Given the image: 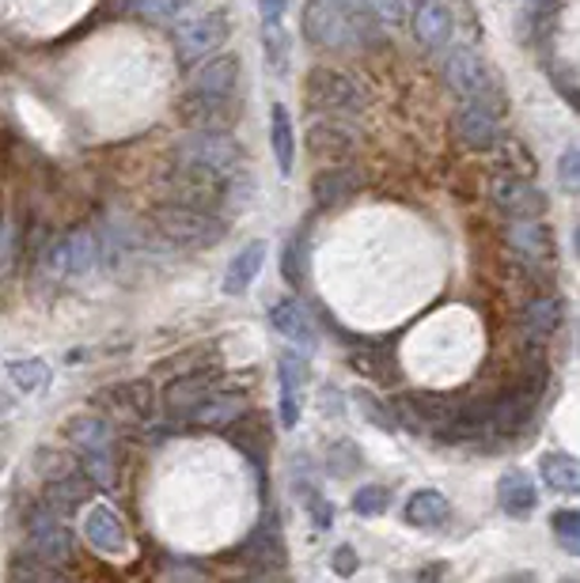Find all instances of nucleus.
I'll list each match as a JSON object with an SVG mask.
<instances>
[{
	"label": "nucleus",
	"mask_w": 580,
	"mask_h": 583,
	"mask_svg": "<svg viewBox=\"0 0 580 583\" xmlns=\"http://www.w3.org/2000/svg\"><path fill=\"white\" fill-rule=\"evenodd\" d=\"M542 481L561 496H577L580 493V459L561 455V451L547 455L542 459Z\"/></svg>",
	"instance_id": "28"
},
{
	"label": "nucleus",
	"mask_w": 580,
	"mask_h": 583,
	"mask_svg": "<svg viewBox=\"0 0 580 583\" xmlns=\"http://www.w3.org/2000/svg\"><path fill=\"white\" fill-rule=\"evenodd\" d=\"M573 243H577V258H580V224H577V239H573Z\"/></svg>",
	"instance_id": "45"
},
{
	"label": "nucleus",
	"mask_w": 580,
	"mask_h": 583,
	"mask_svg": "<svg viewBox=\"0 0 580 583\" xmlns=\"http://www.w3.org/2000/svg\"><path fill=\"white\" fill-rule=\"evenodd\" d=\"M96 402H110L118 416H133V421H144L152 413V386L144 379L137 383H122V386H110L96 398Z\"/></svg>",
	"instance_id": "24"
},
{
	"label": "nucleus",
	"mask_w": 580,
	"mask_h": 583,
	"mask_svg": "<svg viewBox=\"0 0 580 583\" xmlns=\"http://www.w3.org/2000/svg\"><path fill=\"white\" fill-rule=\"evenodd\" d=\"M338 8H346V12H361V8H368V0H334Z\"/></svg>",
	"instance_id": "43"
},
{
	"label": "nucleus",
	"mask_w": 580,
	"mask_h": 583,
	"mask_svg": "<svg viewBox=\"0 0 580 583\" xmlns=\"http://www.w3.org/2000/svg\"><path fill=\"white\" fill-rule=\"evenodd\" d=\"M334 572L338 576H353L357 572V553L349 550V545H338L334 550Z\"/></svg>",
	"instance_id": "42"
},
{
	"label": "nucleus",
	"mask_w": 580,
	"mask_h": 583,
	"mask_svg": "<svg viewBox=\"0 0 580 583\" xmlns=\"http://www.w3.org/2000/svg\"><path fill=\"white\" fill-rule=\"evenodd\" d=\"M407 520L413 526H440L448 520V496L437 493V489H418L407 500Z\"/></svg>",
	"instance_id": "29"
},
{
	"label": "nucleus",
	"mask_w": 580,
	"mask_h": 583,
	"mask_svg": "<svg viewBox=\"0 0 580 583\" xmlns=\"http://www.w3.org/2000/svg\"><path fill=\"white\" fill-rule=\"evenodd\" d=\"M174 118L190 133H228L239 122V107L232 96H209V91H187L174 103Z\"/></svg>",
	"instance_id": "7"
},
{
	"label": "nucleus",
	"mask_w": 580,
	"mask_h": 583,
	"mask_svg": "<svg viewBox=\"0 0 580 583\" xmlns=\"http://www.w3.org/2000/svg\"><path fill=\"white\" fill-rule=\"evenodd\" d=\"M243 61L239 53H213V58L190 64V91H209V96H236Z\"/></svg>",
	"instance_id": "13"
},
{
	"label": "nucleus",
	"mask_w": 580,
	"mask_h": 583,
	"mask_svg": "<svg viewBox=\"0 0 580 583\" xmlns=\"http://www.w3.org/2000/svg\"><path fill=\"white\" fill-rule=\"evenodd\" d=\"M243 557H254V564H281L284 550H281V534L278 526H258L251 534V542L243 545Z\"/></svg>",
	"instance_id": "33"
},
{
	"label": "nucleus",
	"mask_w": 580,
	"mask_h": 583,
	"mask_svg": "<svg viewBox=\"0 0 580 583\" xmlns=\"http://www.w3.org/2000/svg\"><path fill=\"white\" fill-rule=\"evenodd\" d=\"M262 265H266V243H262V239H254V243H247L232 258V265H228L224 295H243L254 284V277L262 273Z\"/></svg>",
	"instance_id": "22"
},
{
	"label": "nucleus",
	"mask_w": 580,
	"mask_h": 583,
	"mask_svg": "<svg viewBox=\"0 0 580 583\" xmlns=\"http://www.w3.org/2000/svg\"><path fill=\"white\" fill-rule=\"evenodd\" d=\"M278 375H281V424L284 429H297L300 421V402H303V379H308V368H303L300 356L284 353L278 360Z\"/></svg>",
	"instance_id": "16"
},
{
	"label": "nucleus",
	"mask_w": 580,
	"mask_h": 583,
	"mask_svg": "<svg viewBox=\"0 0 580 583\" xmlns=\"http://www.w3.org/2000/svg\"><path fill=\"white\" fill-rule=\"evenodd\" d=\"M270 144H273L278 171L292 174V160H297V133H292L289 110H284L281 103H273V110H270Z\"/></svg>",
	"instance_id": "27"
},
{
	"label": "nucleus",
	"mask_w": 580,
	"mask_h": 583,
	"mask_svg": "<svg viewBox=\"0 0 580 583\" xmlns=\"http://www.w3.org/2000/svg\"><path fill=\"white\" fill-rule=\"evenodd\" d=\"M308 152L316 155V160H342V155L353 152V133L349 129H342L338 122H311L308 129Z\"/></svg>",
	"instance_id": "25"
},
{
	"label": "nucleus",
	"mask_w": 580,
	"mask_h": 583,
	"mask_svg": "<svg viewBox=\"0 0 580 583\" xmlns=\"http://www.w3.org/2000/svg\"><path fill=\"white\" fill-rule=\"evenodd\" d=\"M84 539L107 557H126L129 553V526L110 504H96L84 515Z\"/></svg>",
	"instance_id": "12"
},
{
	"label": "nucleus",
	"mask_w": 580,
	"mask_h": 583,
	"mask_svg": "<svg viewBox=\"0 0 580 583\" xmlns=\"http://www.w3.org/2000/svg\"><path fill=\"white\" fill-rule=\"evenodd\" d=\"M561 319H566V308H561L558 295H536V300L523 308L520 326H523V333H528L531 341H539V345H542L550 333H558Z\"/></svg>",
	"instance_id": "19"
},
{
	"label": "nucleus",
	"mask_w": 580,
	"mask_h": 583,
	"mask_svg": "<svg viewBox=\"0 0 580 583\" xmlns=\"http://www.w3.org/2000/svg\"><path fill=\"white\" fill-rule=\"evenodd\" d=\"M91 485H96V481H91L88 474H77V470L64 478H53L50 485H46V504H50L58 515L77 512V507L91 496Z\"/></svg>",
	"instance_id": "26"
},
{
	"label": "nucleus",
	"mask_w": 580,
	"mask_h": 583,
	"mask_svg": "<svg viewBox=\"0 0 580 583\" xmlns=\"http://www.w3.org/2000/svg\"><path fill=\"white\" fill-rule=\"evenodd\" d=\"M284 8H289V0H258V16H262V23H266V27L281 23Z\"/></svg>",
	"instance_id": "41"
},
{
	"label": "nucleus",
	"mask_w": 580,
	"mask_h": 583,
	"mask_svg": "<svg viewBox=\"0 0 580 583\" xmlns=\"http://www.w3.org/2000/svg\"><path fill=\"white\" fill-rule=\"evenodd\" d=\"M27 539H31V553L61 564V569L72 561V534L50 504L34 507V512L27 515Z\"/></svg>",
	"instance_id": "10"
},
{
	"label": "nucleus",
	"mask_w": 580,
	"mask_h": 583,
	"mask_svg": "<svg viewBox=\"0 0 580 583\" xmlns=\"http://www.w3.org/2000/svg\"><path fill=\"white\" fill-rule=\"evenodd\" d=\"M303 99H308V110L327 118H357L368 107V91L361 88V80H353L342 69H327V64H316L308 72Z\"/></svg>",
	"instance_id": "4"
},
{
	"label": "nucleus",
	"mask_w": 580,
	"mask_h": 583,
	"mask_svg": "<svg viewBox=\"0 0 580 583\" xmlns=\"http://www.w3.org/2000/svg\"><path fill=\"white\" fill-rule=\"evenodd\" d=\"M444 77L451 83V91H456L463 103H482V107H490L493 114H501V110L509 107L497 72L486 64L482 53L471 50V46H456V50L448 53Z\"/></svg>",
	"instance_id": "3"
},
{
	"label": "nucleus",
	"mask_w": 580,
	"mask_h": 583,
	"mask_svg": "<svg viewBox=\"0 0 580 583\" xmlns=\"http://www.w3.org/2000/svg\"><path fill=\"white\" fill-rule=\"evenodd\" d=\"M497 500H501V507L512 520H528L539 504L536 481L523 474V470H509V474H501V481H497Z\"/></svg>",
	"instance_id": "18"
},
{
	"label": "nucleus",
	"mask_w": 580,
	"mask_h": 583,
	"mask_svg": "<svg viewBox=\"0 0 580 583\" xmlns=\"http://www.w3.org/2000/svg\"><path fill=\"white\" fill-rule=\"evenodd\" d=\"M64 440L77 448L80 455V470L96 481L99 489L114 485V462H110V424L96 413H77L69 424H64Z\"/></svg>",
	"instance_id": "5"
},
{
	"label": "nucleus",
	"mask_w": 580,
	"mask_h": 583,
	"mask_svg": "<svg viewBox=\"0 0 580 583\" xmlns=\"http://www.w3.org/2000/svg\"><path fill=\"white\" fill-rule=\"evenodd\" d=\"M497 118L490 107L482 103H463L456 110V133L463 137L471 148H490L497 137H501V129H497Z\"/></svg>",
	"instance_id": "17"
},
{
	"label": "nucleus",
	"mask_w": 580,
	"mask_h": 583,
	"mask_svg": "<svg viewBox=\"0 0 580 583\" xmlns=\"http://www.w3.org/2000/svg\"><path fill=\"white\" fill-rule=\"evenodd\" d=\"M504 239H509V247L520 258H528L531 265L554 262V235H550V228L539 224V220H512Z\"/></svg>",
	"instance_id": "15"
},
{
	"label": "nucleus",
	"mask_w": 580,
	"mask_h": 583,
	"mask_svg": "<svg viewBox=\"0 0 580 583\" xmlns=\"http://www.w3.org/2000/svg\"><path fill=\"white\" fill-rule=\"evenodd\" d=\"M228 34H232V23H228L224 8H213V12L193 16V20L179 23V31H174V50H179V61L182 64L206 61L209 53H217L220 46L228 42Z\"/></svg>",
	"instance_id": "8"
},
{
	"label": "nucleus",
	"mask_w": 580,
	"mask_h": 583,
	"mask_svg": "<svg viewBox=\"0 0 580 583\" xmlns=\"http://www.w3.org/2000/svg\"><path fill=\"white\" fill-rule=\"evenodd\" d=\"M353 190H357V179L349 171H322L316 174V182H311V193H316L319 205H342Z\"/></svg>",
	"instance_id": "32"
},
{
	"label": "nucleus",
	"mask_w": 580,
	"mask_h": 583,
	"mask_svg": "<svg viewBox=\"0 0 580 583\" xmlns=\"http://www.w3.org/2000/svg\"><path fill=\"white\" fill-rule=\"evenodd\" d=\"M387 504H391V493H387L383 485H361L353 493V512L364 515V520H372V515H383Z\"/></svg>",
	"instance_id": "35"
},
{
	"label": "nucleus",
	"mask_w": 580,
	"mask_h": 583,
	"mask_svg": "<svg viewBox=\"0 0 580 583\" xmlns=\"http://www.w3.org/2000/svg\"><path fill=\"white\" fill-rule=\"evenodd\" d=\"M156 235H163V243L182 247V250H209L224 239L228 224L209 209L179 205V201H163L149 212Z\"/></svg>",
	"instance_id": "1"
},
{
	"label": "nucleus",
	"mask_w": 580,
	"mask_h": 583,
	"mask_svg": "<svg viewBox=\"0 0 580 583\" xmlns=\"http://www.w3.org/2000/svg\"><path fill=\"white\" fill-rule=\"evenodd\" d=\"M39 466H42V474H46V481H53V478H64V474H72V459H64L61 451H42L39 455Z\"/></svg>",
	"instance_id": "39"
},
{
	"label": "nucleus",
	"mask_w": 580,
	"mask_h": 583,
	"mask_svg": "<svg viewBox=\"0 0 580 583\" xmlns=\"http://www.w3.org/2000/svg\"><path fill=\"white\" fill-rule=\"evenodd\" d=\"M413 34L429 50H444L451 39V8L444 0H426L418 8V20H413Z\"/></svg>",
	"instance_id": "21"
},
{
	"label": "nucleus",
	"mask_w": 580,
	"mask_h": 583,
	"mask_svg": "<svg viewBox=\"0 0 580 583\" xmlns=\"http://www.w3.org/2000/svg\"><path fill=\"white\" fill-rule=\"evenodd\" d=\"M12 576H16V583H72L69 576H64L61 564L46 561V557H39V553H27V557L16 561Z\"/></svg>",
	"instance_id": "31"
},
{
	"label": "nucleus",
	"mask_w": 580,
	"mask_h": 583,
	"mask_svg": "<svg viewBox=\"0 0 580 583\" xmlns=\"http://www.w3.org/2000/svg\"><path fill=\"white\" fill-rule=\"evenodd\" d=\"M247 413V398L232 391H213L206 402L193 410V424H206V429H228L239 416Z\"/></svg>",
	"instance_id": "23"
},
{
	"label": "nucleus",
	"mask_w": 580,
	"mask_h": 583,
	"mask_svg": "<svg viewBox=\"0 0 580 583\" xmlns=\"http://www.w3.org/2000/svg\"><path fill=\"white\" fill-rule=\"evenodd\" d=\"M187 4L190 0H141L133 12L144 16V20H152V23H171V20H179V16L187 12Z\"/></svg>",
	"instance_id": "36"
},
{
	"label": "nucleus",
	"mask_w": 580,
	"mask_h": 583,
	"mask_svg": "<svg viewBox=\"0 0 580 583\" xmlns=\"http://www.w3.org/2000/svg\"><path fill=\"white\" fill-rule=\"evenodd\" d=\"M0 224H4V205H0Z\"/></svg>",
	"instance_id": "46"
},
{
	"label": "nucleus",
	"mask_w": 580,
	"mask_h": 583,
	"mask_svg": "<svg viewBox=\"0 0 580 583\" xmlns=\"http://www.w3.org/2000/svg\"><path fill=\"white\" fill-rule=\"evenodd\" d=\"M270 322H273V330H278L281 338H289V341H300V345H311V341H316V322H311L308 308H303L297 295H292V300L273 303Z\"/></svg>",
	"instance_id": "20"
},
{
	"label": "nucleus",
	"mask_w": 580,
	"mask_h": 583,
	"mask_svg": "<svg viewBox=\"0 0 580 583\" xmlns=\"http://www.w3.org/2000/svg\"><path fill=\"white\" fill-rule=\"evenodd\" d=\"M368 8H372V12L380 16L383 23H402V20H407V0H368Z\"/></svg>",
	"instance_id": "40"
},
{
	"label": "nucleus",
	"mask_w": 580,
	"mask_h": 583,
	"mask_svg": "<svg viewBox=\"0 0 580 583\" xmlns=\"http://www.w3.org/2000/svg\"><path fill=\"white\" fill-rule=\"evenodd\" d=\"M558 182L569 193H580V148H569L558 160Z\"/></svg>",
	"instance_id": "37"
},
{
	"label": "nucleus",
	"mask_w": 580,
	"mask_h": 583,
	"mask_svg": "<svg viewBox=\"0 0 580 583\" xmlns=\"http://www.w3.org/2000/svg\"><path fill=\"white\" fill-rule=\"evenodd\" d=\"M300 31L319 50H342V46H349V23L342 20L334 0H308L300 16Z\"/></svg>",
	"instance_id": "11"
},
{
	"label": "nucleus",
	"mask_w": 580,
	"mask_h": 583,
	"mask_svg": "<svg viewBox=\"0 0 580 583\" xmlns=\"http://www.w3.org/2000/svg\"><path fill=\"white\" fill-rule=\"evenodd\" d=\"M490 198H493V205L501 209L504 217H512V220H539L542 209H547L542 190L536 187V182L523 179V174H516V171L493 174Z\"/></svg>",
	"instance_id": "9"
},
{
	"label": "nucleus",
	"mask_w": 580,
	"mask_h": 583,
	"mask_svg": "<svg viewBox=\"0 0 580 583\" xmlns=\"http://www.w3.org/2000/svg\"><path fill=\"white\" fill-rule=\"evenodd\" d=\"M174 167H187V171H206L217 179H247L243 167V148L232 133H190L171 148Z\"/></svg>",
	"instance_id": "2"
},
{
	"label": "nucleus",
	"mask_w": 580,
	"mask_h": 583,
	"mask_svg": "<svg viewBox=\"0 0 580 583\" xmlns=\"http://www.w3.org/2000/svg\"><path fill=\"white\" fill-rule=\"evenodd\" d=\"M8 379H12V386L20 394H34V391H42L46 383H50V364L46 360H34V356H27V360H8Z\"/></svg>",
	"instance_id": "30"
},
{
	"label": "nucleus",
	"mask_w": 580,
	"mask_h": 583,
	"mask_svg": "<svg viewBox=\"0 0 580 583\" xmlns=\"http://www.w3.org/2000/svg\"><path fill=\"white\" fill-rule=\"evenodd\" d=\"M550 526H554V539H558L561 550H569L573 557H580V512L577 507H561V512H554Z\"/></svg>",
	"instance_id": "34"
},
{
	"label": "nucleus",
	"mask_w": 580,
	"mask_h": 583,
	"mask_svg": "<svg viewBox=\"0 0 580 583\" xmlns=\"http://www.w3.org/2000/svg\"><path fill=\"white\" fill-rule=\"evenodd\" d=\"M213 391H217L213 375H206V372L174 375L168 383V391H163V410H168V416H193V410H198Z\"/></svg>",
	"instance_id": "14"
},
{
	"label": "nucleus",
	"mask_w": 580,
	"mask_h": 583,
	"mask_svg": "<svg viewBox=\"0 0 580 583\" xmlns=\"http://www.w3.org/2000/svg\"><path fill=\"white\" fill-rule=\"evenodd\" d=\"M103 262V243L91 228H72L69 235L53 239L46 247V273L58 277V281H80V277H91L96 265Z\"/></svg>",
	"instance_id": "6"
},
{
	"label": "nucleus",
	"mask_w": 580,
	"mask_h": 583,
	"mask_svg": "<svg viewBox=\"0 0 580 583\" xmlns=\"http://www.w3.org/2000/svg\"><path fill=\"white\" fill-rule=\"evenodd\" d=\"M118 4H122V8H129V12H133V8L141 4V0H118Z\"/></svg>",
	"instance_id": "44"
},
{
	"label": "nucleus",
	"mask_w": 580,
	"mask_h": 583,
	"mask_svg": "<svg viewBox=\"0 0 580 583\" xmlns=\"http://www.w3.org/2000/svg\"><path fill=\"white\" fill-rule=\"evenodd\" d=\"M284 281H289V284L303 281V231L292 239L289 250H284Z\"/></svg>",
	"instance_id": "38"
}]
</instances>
